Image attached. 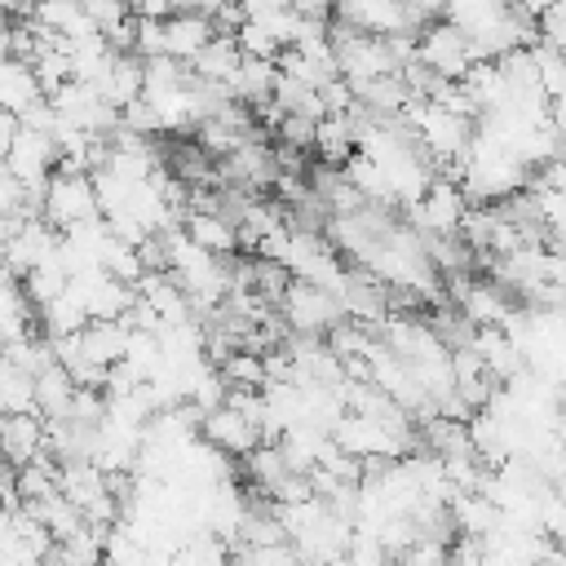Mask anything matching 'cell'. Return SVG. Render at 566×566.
<instances>
[{"label":"cell","mask_w":566,"mask_h":566,"mask_svg":"<svg viewBox=\"0 0 566 566\" xmlns=\"http://www.w3.org/2000/svg\"><path fill=\"white\" fill-rule=\"evenodd\" d=\"M44 97H49V93H44L35 66L22 62V57H9L4 71H0V111H9V115L22 119V115H27L31 106H40Z\"/></svg>","instance_id":"obj_10"},{"label":"cell","mask_w":566,"mask_h":566,"mask_svg":"<svg viewBox=\"0 0 566 566\" xmlns=\"http://www.w3.org/2000/svg\"><path fill=\"white\" fill-rule=\"evenodd\" d=\"M181 230H186L199 248H208V252H217V256H230L234 248H243V243H239V226H234L226 212H186V217H181Z\"/></svg>","instance_id":"obj_15"},{"label":"cell","mask_w":566,"mask_h":566,"mask_svg":"<svg viewBox=\"0 0 566 566\" xmlns=\"http://www.w3.org/2000/svg\"><path fill=\"white\" fill-rule=\"evenodd\" d=\"M314 137H318V119L283 115V124H279V142H283V146H292V150H314Z\"/></svg>","instance_id":"obj_21"},{"label":"cell","mask_w":566,"mask_h":566,"mask_svg":"<svg viewBox=\"0 0 566 566\" xmlns=\"http://www.w3.org/2000/svg\"><path fill=\"white\" fill-rule=\"evenodd\" d=\"M0 442H4V455L13 469L49 455V420L40 411H22V416H4L0 424Z\"/></svg>","instance_id":"obj_8"},{"label":"cell","mask_w":566,"mask_h":566,"mask_svg":"<svg viewBox=\"0 0 566 566\" xmlns=\"http://www.w3.org/2000/svg\"><path fill=\"white\" fill-rule=\"evenodd\" d=\"M0 407L4 416H22V411H40V398H35V371L18 367L4 358L0 367Z\"/></svg>","instance_id":"obj_19"},{"label":"cell","mask_w":566,"mask_h":566,"mask_svg":"<svg viewBox=\"0 0 566 566\" xmlns=\"http://www.w3.org/2000/svg\"><path fill=\"white\" fill-rule=\"evenodd\" d=\"M40 217L62 234L84 226V221H97L102 217V199H97L93 172H53L44 195H40Z\"/></svg>","instance_id":"obj_1"},{"label":"cell","mask_w":566,"mask_h":566,"mask_svg":"<svg viewBox=\"0 0 566 566\" xmlns=\"http://www.w3.org/2000/svg\"><path fill=\"white\" fill-rule=\"evenodd\" d=\"M416 62L420 66H429L438 80H447V84H460L469 71H473V44H469V35L455 27V22H433V27H424L420 31V49H416Z\"/></svg>","instance_id":"obj_4"},{"label":"cell","mask_w":566,"mask_h":566,"mask_svg":"<svg viewBox=\"0 0 566 566\" xmlns=\"http://www.w3.org/2000/svg\"><path fill=\"white\" fill-rule=\"evenodd\" d=\"M243 473H248V482H252V491H261V495H279L283 486H287V478L296 473L292 469V460L283 455V447L279 442H261L252 455H243Z\"/></svg>","instance_id":"obj_13"},{"label":"cell","mask_w":566,"mask_h":566,"mask_svg":"<svg viewBox=\"0 0 566 566\" xmlns=\"http://www.w3.org/2000/svg\"><path fill=\"white\" fill-rule=\"evenodd\" d=\"M217 367H221V376H226L230 389H265V385H270L265 354H256V349H234V354L221 358Z\"/></svg>","instance_id":"obj_20"},{"label":"cell","mask_w":566,"mask_h":566,"mask_svg":"<svg viewBox=\"0 0 566 566\" xmlns=\"http://www.w3.org/2000/svg\"><path fill=\"white\" fill-rule=\"evenodd\" d=\"M283 323L296 332V336H327L340 318H345V305L336 292L318 287V283H305V279H292L287 296H283Z\"/></svg>","instance_id":"obj_3"},{"label":"cell","mask_w":566,"mask_h":566,"mask_svg":"<svg viewBox=\"0 0 566 566\" xmlns=\"http://www.w3.org/2000/svg\"><path fill=\"white\" fill-rule=\"evenodd\" d=\"M340 22L367 31V35H416L420 9L411 0H340L336 4Z\"/></svg>","instance_id":"obj_6"},{"label":"cell","mask_w":566,"mask_h":566,"mask_svg":"<svg viewBox=\"0 0 566 566\" xmlns=\"http://www.w3.org/2000/svg\"><path fill=\"white\" fill-rule=\"evenodd\" d=\"M411 212V230H420L424 239H451L464 230V217H469V195L460 186V177H442L424 190L420 203L407 208Z\"/></svg>","instance_id":"obj_2"},{"label":"cell","mask_w":566,"mask_h":566,"mask_svg":"<svg viewBox=\"0 0 566 566\" xmlns=\"http://www.w3.org/2000/svg\"><path fill=\"white\" fill-rule=\"evenodd\" d=\"M314 155L323 168H345L358 155V115H323L318 137H314Z\"/></svg>","instance_id":"obj_11"},{"label":"cell","mask_w":566,"mask_h":566,"mask_svg":"<svg viewBox=\"0 0 566 566\" xmlns=\"http://www.w3.org/2000/svg\"><path fill=\"white\" fill-rule=\"evenodd\" d=\"M75 394H80V385L62 363H49L35 376V398H40V416L44 420H66L71 407H75Z\"/></svg>","instance_id":"obj_16"},{"label":"cell","mask_w":566,"mask_h":566,"mask_svg":"<svg viewBox=\"0 0 566 566\" xmlns=\"http://www.w3.org/2000/svg\"><path fill=\"white\" fill-rule=\"evenodd\" d=\"M513 4H517L526 18H535V22H539V18H548V13H553L562 0H513Z\"/></svg>","instance_id":"obj_23"},{"label":"cell","mask_w":566,"mask_h":566,"mask_svg":"<svg viewBox=\"0 0 566 566\" xmlns=\"http://www.w3.org/2000/svg\"><path fill=\"white\" fill-rule=\"evenodd\" d=\"M239 66H243V49H239V40H234V35H217V40L190 62V75H195L199 84L226 93V84L239 75Z\"/></svg>","instance_id":"obj_12"},{"label":"cell","mask_w":566,"mask_h":566,"mask_svg":"<svg viewBox=\"0 0 566 566\" xmlns=\"http://www.w3.org/2000/svg\"><path fill=\"white\" fill-rule=\"evenodd\" d=\"M40 310L31 305V296L22 292V279H4V292H0V327H4V345H18V340H27V336H35V327H40V318H35Z\"/></svg>","instance_id":"obj_14"},{"label":"cell","mask_w":566,"mask_h":566,"mask_svg":"<svg viewBox=\"0 0 566 566\" xmlns=\"http://www.w3.org/2000/svg\"><path fill=\"white\" fill-rule=\"evenodd\" d=\"M57 142H53V133H40V128H27L22 124V133H18V142L4 150V172H13L31 195H44V186H49V177L57 172Z\"/></svg>","instance_id":"obj_5"},{"label":"cell","mask_w":566,"mask_h":566,"mask_svg":"<svg viewBox=\"0 0 566 566\" xmlns=\"http://www.w3.org/2000/svg\"><path fill=\"white\" fill-rule=\"evenodd\" d=\"M199 433H203V442H212V447L226 451V455H252V451L265 442V429H261L248 411H239L234 402H221V407L203 411Z\"/></svg>","instance_id":"obj_7"},{"label":"cell","mask_w":566,"mask_h":566,"mask_svg":"<svg viewBox=\"0 0 566 566\" xmlns=\"http://www.w3.org/2000/svg\"><path fill=\"white\" fill-rule=\"evenodd\" d=\"M248 18H265V13H279V9H292V0H239Z\"/></svg>","instance_id":"obj_22"},{"label":"cell","mask_w":566,"mask_h":566,"mask_svg":"<svg viewBox=\"0 0 566 566\" xmlns=\"http://www.w3.org/2000/svg\"><path fill=\"white\" fill-rule=\"evenodd\" d=\"M88 323H93V314H88V305L80 301V292H75V287H66L53 305H44V310H40V332H44L49 340L75 336V332H84Z\"/></svg>","instance_id":"obj_17"},{"label":"cell","mask_w":566,"mask_h":566,"mask_svg":"<svg viewBox=\"0 0 566 566\" xmlns=\"http://www.w3.org/2000/svg\"><path fill=\"white\" fill-rule=\"evenodd\" d=\"M168 566H234V557H230V548H226V535L199 526V531H190V535L172 548Z\"/></svg>","instance_id":"obj_18"},{"label":"cell","mask_w":566,"mask_h":566,"mask_svg":"<svg viewBox=\"0 0 566 566\" xmlns=\"http://www.w3.org/2000/svg\"><path fill=\"white\" fill-rule=\"evenodd\" d=\"M217 35H221V31H217L212 18H203V13H177V18L164 22V53L190 66Z\"/></svg>","instance_id":"obj_9"}]
</instances>
